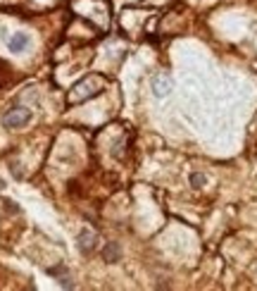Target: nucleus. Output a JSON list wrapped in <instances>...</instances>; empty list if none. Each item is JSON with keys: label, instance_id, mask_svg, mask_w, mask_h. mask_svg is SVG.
Segmentation results:
<instances>
[{"label": "nucleus", "instance_id": "1", "mask_svg": "<svg viewBox=\"0 0 257 291\" xmlns=\"http://www.w3.org/2000/svg\"><path fill=\"white\" fill-rule=\"evenodd\" d=\"M29 120H31V112L27 108H12V110L2 117V125L7 126V129H19V126L27 125Z\"/></svg>", "mask_w": 257, "mask_h": 291}, {"label": "nucleus", "instance_id": "2", "mask_svg": "<svg viewBox=\"0 0 257 291\" xmlns=\"http://www.w3.org/2000/svg\"><path fill=\"white\" fill-rule=\"evenodd\" d=\"M150 88H152L155 98H164V96H169V91H172V82H169V77H164V74H157V77H152V82H150Z\"/></svg>", "mask_w": 257, "mask_h": 291}, {"label": "nucleus", "instance_id": "3", "mask_svg": "<svg viewBox=\"0 0 257 291\" xmlns=\"http://www.w3.org/2000/svg\"><path fill=\"white\" fill-rule=\"evenodd\" d=\"M7 45H10V50H12V53H22V50L29 45V36H27V34H14Z\"/></svg>", "mask_w": 257, "mask_h": 291}, {"label": "nucleus", "instance_id": "4", "mask_svg": "<svg viewBox=\"0 0 257 291\" xmlns=\"http://www.w3.org/2000/svg\"><path fill=\"white\" fill-rule=\"evenodd\" d=\"M79 249H81L83 253H91V250L95 249V234L81 232V234H79Z\"/></svg>", "mask_w": 257, "mask_h": 291}, {"label": "nucleus", "instance_id": "5", "mask_svg": "<svg viewBox=\"0 0 257 291\" xmlns=\"http://www.w3.org/2000/svg\"><path fill=\"white\" fill-rule=\"evenodd\" d=\"M103 258L110 260V263H117V260H119V249H117V244H108L105 250H103Z\"/></svg>", "mask_w": 257, "mask_h": 291}, {"label": "nucleus", "instance_id": "6", "mask_svg": "<svg viewBox=\"0 0 257 291\" xmlns=\"http://www.w3.org/2000/svg\"><path fill=\"white\" fill-rule=\"evenodd\" d=\"M190 184H193V186H203L205 174H190Z\"/></svg>", "mask_w": 257, "mask_h": 291}]
</instances>
